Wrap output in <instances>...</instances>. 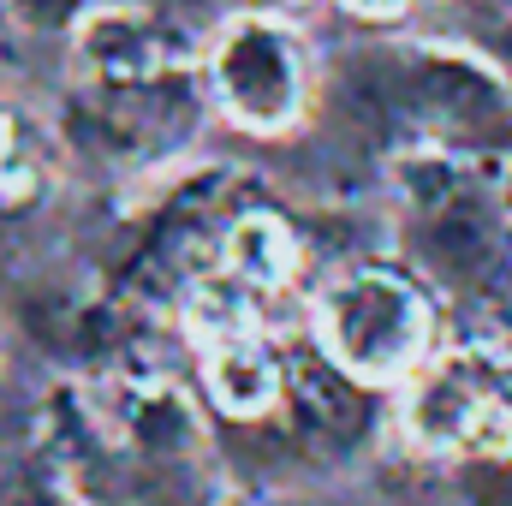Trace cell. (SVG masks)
Here are the masks:
<instances>
[{"label":"cell","instance_id":"cell-1","mask_svg":"<svg viewBox=\"0 0 512 506\" xmlns=\"http://www.w3.org/2000/svg\"><path fill=\"white\" fill-rule=\"evenodd\" d=\"M435 310L423 286L399 268H346L316 298V352L358 387L411 381L429 358Z\"/></svg>","mask_w":512,"mask_h":506},{"label":"cell","instance_id":"cell-2","mask_svg":"<svg viewBox=\"0 0 512 506\" xmlns=\"http://www.w3.org/2000/svg\"><path fill=\"white\" fill-rule=\"evenodd\" d=\"M376 108L411 131V149L477 161L512 143L507 84L471 54H447V48L399 54V66L376 78Z\"/></svg>","mask_w":512,"mask_h":506},{"label":"cell","instance_id":"cell-3","mask_svg":"<svg viewBox=\"0 0 512 506\" xmlns=\"http://www.w3.org/2000/svg\"><path fill=\"white\" fill-rule=\"evenodd\" d=\"M209 90L239 131L274 137V131L298 126L310 102V54L298 30L268 12L227 18L209 48Z\"/></svg>","mask_w":512,"mask_h":506},{"label":"cell","instance_id":"cell-4","mask_svg":"<svg viewBox=\"0 0 512 506\" xmlns=\"http://www.w3.org/2000/svg\"><path fill=\"white\" fill-rule=\"evenodd\" d=\"M405 429L429 453L512 459V405L477 358L423 364L405 393Z\"/></svg>","mask_w":512,"mask_h":506},{"label":"cell","instance_id":"cell-5","mask_svg":"<svg viewBox=\"0 0 512 506\" xmlns=\"http://www.w3.org/2000/svg\"><path fill=\"white\" fill-rule=\"evenodd\" d=\"M78 72L84 90H137L179 72V36L137 6H102L78 24Z\"/></svg>","mask_w":512,"mask_h":506},{"label":"cell","instance_id":"cell-6","mask_svg":"<svg viewBox=\"0 0 512 506\" xmlns=\"http://www.w3.org/2000/svg\"><path fill=\"white\" fill-rule=\"evenodd\" d=\"M203 387L215 411L256 423L286 405V358L268 346V334H239L221 346H203Z\"/></svg>","mask_w":512,"mask_h":506},{"label":"cell","instance_id":"cell-7","mask_svg":"<svg viewBox=\"0 0 512 506\" xmlns=\"http://www.w3.org/2000/svg\"><path fill=\"white\" fill-rule=\"evenodd\" d=\"M221 268L233 280H245L256 298L286 292L292 274H298V233L280 215H268V209H245L221 233Z\"/></svg>","mask_w":512,"mask_h":506},{"label":"cell","instance_id":"cell-8","mask_svg":"<svg viewBox=\"0 0 512 506\" xmlns=\"http://www.w3.org/2000/svg\"><path fill=\"white\" fill-rule=\"evenodd\" d=\"M179 316H185V334L197 346H221V340H239V334H262V298H256L245 280H233L221 262L185 280Z\"/></svg>","mask_w":512,"mask_h":506},{"label":"cell","instance_id":"cell-9","mask_svg":"<svg viewBox=\"0 0 512 506\" xmlns=\"http://www.w3.org/2000/svg\"><path fill=\"white\" fill-rule=\"evenodd\" d=\"M54 179V143L48 126L12 102H0V203H36Z\"/></svg>","mask_w":512,"mask_h":506},{"label":"cell","instance_id":"cell-10","mask_svg":"<svg viewBox=\"0 0 512 506\" xmlns=\"http://www.w3.org/2000/svg\"><path fill=\"white\" fill-rule=\"evenodd\" d=\"M6 12L24 24V30H78L84 24V12H90V0H6Z\"/></svg>","mask_w":512,"mask_h":506},{"label":"cell","instance_id":"cell-11","mask_svg":"<svg viewBox=\"0 0 512 506\" xmlns=\"http://www.w3.org/2000/svg\"><path fill=\"white\" fill-rule=\"evenodd\" d=\"M465 18L483 42L495 48H512V0H465Z\"/></svg>","mask_w":512,"mask_h":506},{"label":"cell","instance_id":"cell-12","mask_svg":"<svg viewBox=\"0 0 512 506\" xmlns=\"http://www.w3.org/2000/svg\"><path fill=\"white\" fill-rule=\"evenodd\" d=\"M346 6H358V12H370V18H387V12H399V6H411V0H346Z\"/></svg>","mask_w":512,"mask_h":506}]
</instances>
